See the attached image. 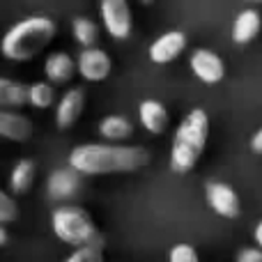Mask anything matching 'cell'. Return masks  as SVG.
Wrapping results in <instances>:
<instances>
[{
	"label": "cell",
	"instance_id": "cell-11",
	"mask_svg": "<svg viewBox=\"0 0 262 262\" xmlns=\"http://www.w3.org/2000/svg\"><path fill=\"white\" fill-rule=\"evenodd\" d=\"M35 134V124L18 108H0V138L9 143H26Z\"/></svg>",
	"mask_w": 262,
	"mask_h": 262
},
{
	"label": "cell",
	"instance_id": "cell-10",
	"mask_svg": "<svg viewBox=\"0 0 262 262\" xmlns=\"http://www.w3.org/2000/svg\"><path fill=\"white\" fill-rule=\"evenodd\" d=\"M81 177H83L81 172L72 166L55 168V170L46 177V195H49L51 200H69L81 189Z\"/></svg>",
	"mask_w": 262,
	"mask_h": 262
},
{
	"label": "cell",
	"instance_id": "cell-8",
	"mask_svg": "<svg viewBox=\"0 0 262 262\" xmlns=\"http://www.w3.org/2000/svg\"><path fill=\"white\" fill-rule=\"evenodd\" d=\"M189 67L193 76L205 85H216L226 76V64H223L221 55L209 49H195L189 58Z\"/></svg>",
	"mask_w": 262,
	"mask_h": 262
},
{
	"label": "cell",
	"instance_id": "cell-7",
	"mask_svg": "<svg viewBox=\"0 0 262 262\" xmlns=\"http://www.w3.org/2000/svg\"><path fill=\"white\" fill-rule=\"evenodd\" d=\"M205 200H207L209 209L221 219H237L242 214L239 195L226 182H207V186H205Z\"/></svg>",
	"mask_w": 262,
	"mask_h": 262
},
{
	"label": "cell",
	"instance_id": "cell-27",
	"mask_svg": "<svg viewBox=\"0 0 262 262\" xmlns=\"http://www.w3.org/2000/svg\"><path fill=\"white\" fill-rule=\"evenodd\" d=\"M7 239H9V235H7V230H5V223H0V246L7 244Z\"/></svg>",
	"mask_w": 262,
	"mask_h": 262
},
{
	"label": "cell",
	"instance_id": "cell-28",
	"mask_svg": "<svg viewBox=\"0 0 262 262\" xmlns=\"http://www.w3.org/2000/svg\"><path fill=\"white\" fill-rule=\"evenodd\" d=\"M246 3H260L262 5V0H246Z\"/></svg>",
	"mask_w": 262,
	"mask_h": 262
},
{
	"label": "cell",
	"instance_id": "cell-22",
	"mask_svg": "<svg viewBox=\"0 0 262 262\" xmlns=\"http://www.w3.org/2000/svg\"><path fill=\"white\" fill-rule=\"evenodd\" d=\"M18 219V207L16 200L0 189V223H14Z\"/></svg>",
	"mask_w": 262,
	"mask_h": 262
},
{
	"label": "cell",
	"instance_id": "cell-13",
	"mask_svg": "<svg viewBox=\"0 0 262 262\" xmlns=\"http://www.w3.org/2000/svg\"><path fill=\"white\" fill-rule=\"evenodd\" d=\"M76 74V60L64 51H53L44 60V76L53 85H67Z\"/></svg>",
	"mask_w": 262,
	"mask_h": 262
},
{
	"label": "cell",
	"instance_id": "cell-17",
	"mask_svg": "<svg viewBox=\"0 0 262 262\" xmlns=\"http://www.w3.org/2000/svg\"><path fill=\"white\" fill-rule=\"evenodd\" d=\"M28 104V85L0 76V108H21Z\"/></svg>",
	"mask_w": 262,
	"mask_h": 262
},
{
	"label": "cell",
	"instance_id": "cell-29",
	"mask_svg": "<svg viewBox=\"0 0 262 262\" xmlns=\"http://www.w3.org/2000/svg\"><path fill=\"white\" fill-rule=\"evenodd\" d=\"M140 3H145V5H147V3H152V0H140Z\"/></svg>",
	"mask_w": 262,
	"mask_h": 262
},
{
	"label": "cell",
	"instance_id": "cell-18",
	"mask_svg": "<svg viewBox=\"0 0 262 262\" xmlns=\"http://www.w3.org/2000/svg\"><path fill=\"white\" fill-rule=\"evenodd\" d=\"M134 134V124L122 115H108L99 122V136L111 143H122Z\"/></svg>",
	"mask_w": 262,
	"mask_h": 262
},
{
	"label": "cell",
	"instance_id": "cell-4",
	"mask_svg": "<svg viewBox=\"0 0 262 262\" xmlns=\"http://www.w3.org/2000/svg\"><path fill=\"white\" fill-rule=\"evenodd\" d=\"M51 230H53V235L60 242H64L69 246H81L101 237L97 232L92 216L83 207H78V205L55 207L53 214H51Z\"/></svg>",
	"mask_w": 262,
	"mask_h": 262
},
{
	"label": "cell",
	"instance_id": "cell-21",
	"mask_svg": "<svg viewBox=\"0 0 262 262\" xmlns=\"http://www.w3.org/2000/svg\"><path fill=\"white\" fill-rule=\"evenodd\" d=\"M64 260L67 262H101L104 260V239L97 237L95 242H88V244L76 246Z\"/></svg>",
	"mask_w": 262,
	"mask_h": 262
},
{
	"label": "cell",
	"instance_id": "cell-2",
	"mask_svg": "<svg viewBox=\"0 0 262 262\" xmlns=\"http://www.w3.org/2000/svg\"><path fill=\"white\" fill-rule=\"evenodd\" d=\"M55 21L49 16H28L14 23L0 39V53L12 62H30L55 39Z\"/></svg>",
	"mask_w": 262,
	"mask_h": 262
},
{
	"label": "cell",
	"instance_id": "cell-5",
	"mask_svg": "<svg viewBox=\"0 0 262 262\" xmlns=\"http://www.w3.org/2000/svg\"><path fill=\"white\" fill-rule=\"evenodd\" d=\"M99 16L104 30L113 39L124 41L134 30V16H131L129 0H99Z\"/></svg>",
	"mask_w": 262,
	"mask_h": 262
},
{
	"label": "cell",
	"instance_id": "cell-6",
	"mask_svg": "<svg viewBox=\"0 0 262 262\" xmlns=\"http://www.w3.org/2000/svg\"><path fill=\"white\" fill-rule=\"evenodd\" d=\"M113 69V60L104 49L97 46H83V51L76 55V74L88 83H101L108 78Z\"/></svg>",
	"mask_w": 262,
	"mask_h": 262
},
{
	"label": "cell",
	"instance_id": "cell-1",
	"mask_svg": "<svg viewBox=\"0 0 262 262\" xmlns=\"http://www.w3.org/2000/svg\"><path fill=\"white\" fill-rule=\"evenodd\" d=\"M67 163L81 175H124L149 163V152L140 145L122 143H83L69 152Z\"/></svg>",
	"mask_w": 262,
	"mask_h": 262
},
{
	"label": "cell",
	"instance_id": "cell-9",
	"mask_svg": "<svg viewBox=\"0 0 262 262\" xmlns=\"http://www.w3.org/2000/svg\"><path fill=\"white\" fill-rule=\"evenodd\" d=\"M186 49V35L182 30H168L149 44L147 55L154 64H168L182 55Z\"/></svg>",
	"mask_w": 262,
	"mask_h": 262
},
{
	"label": "cell",
	"instance_id": "cell-16",
	"mask_svg": "<svg viewBox=\"0 0 262 262\" xmlns=\"http://www.w3.org/2000/svg\"><path fill=\"white\" fill-rule=\"evenodd\" d=\"M37 177V163L32 159H21L14 163L12 172H9V191L16 195H23L32 189Z\"/></svg>",
	"mask_w": 262,
	"mask_h": 262
},
{
	"label": "cell",
	"instance_id": "cell-12",
	"mask_svg": "<svg viewBox=\"0 0 262 262\" xmlns=\"http://www.w3.org/2000/svg\"><path fill=\"white\" fill-rule=\"evenodd\" d=\"M85 108V92L81 88H69L55 106V124L58 129H72L81 120Z\"/></svg>",
	"mask_w": 262,
	"mask_h": 262
},
{
	"label": "cell",
	"instance_id": "cell-23",
	"mask_svg": "<svg viewBox=\"0 0 262 262\" xmlns=\"http://www.w3.org/2000/svg\"><path fill=\"white\" fill-rule=\"evenodd\" d=\"M198 251L193 249L191 244H177L170 249V253H168V260L170 262H198Z\"/></svg>",
	"mask_w": 262,
	"mask_h": 262
},
{
	"label": "cell",
	"instance_id": "cell-26",
	"mask_svg": "<svg viewBox=\"0 0 262 262\" xmlns=\"http://www.w3.org/2000/svg\"><path fill=\"white\" fill-rule=\"evenodd\" d=\"M253 239H255V244L262 249V221H258V226H255V230H253Z\"/></svg>",
	"mask_w": 262,
	"mask_h": 262
},
{
	"label": "cell",
	"instance_id": "cell-14",
	"mask_svg": "<svg viewBox=\"0 0 262 262\" xmlns=\"http://www.w3.org/2000/svg\"><path fill=\"white\" fill-rule=\"evenodd\" d=\"M260 28H262L260 12L253 7H246V9H242L235 16V21H232L230 37L237 46H246L260 35Z\"/></svg>",
	"mask_w": 262,
	"mask_h": 262
},
{
	"label": "cell",
	"instance_id": "cell-25",
	"mask_svg": "<svg viewBox=\"0 0 262 262\" xmlns=\"http://www.w3.org/2000/svg\"><path fill=\"white\" fill-rule=\"evenodd\" d=\"M251 152L253 154H262V127L253 134V138H251Z\"/></svg>",
	"mask_w": 262,
	"mask_h": 262
},
{
	"label": "cell",
	"instance_id": "cell-24",
	"mask_svg": "<svg viewBox=\"0 0 262 262\" xmlns=\"http://www.w3.org/2000/svg\"><path fill=\"white\" fill-rule=\"evenodd\" d=\"M237 262H262V249L258 244L253 249H242L237 253Z\"/></svg>",
	"mask_w": 262,
	"mask_h": 262
},
{
	"label": "cell",
	"instance_id": "cell-3",
	"mask_svg": "<svg viewBox=\"0 0 262 262\" xmlns=\"http://www.w3.org/2000/svg\"><path fill=\"white\" fill-rule=\"evenodd\" d=\"M209 138V115L203 108H191L177 124L170 145V170L186 175L200 161Z\"/></svg>",
	"mask_w": 262,
	"mask_h": 262
},
{
	"label": "cell",
	"instance_id": "cell-19",
	"mask_svg": "<svg viewBox=\"0 0 262 262\" xmlns=\"http://www.w3.org/2000/svg\"><path fill=\"white\" fill-rule=\"evenodd\" d=\"M55 104V85L51 81H37L28 85V106L37 111L51 108Z\"/></svg>",
	"mask_w": 262,
	"mask_h": 262
},
{
	"label": "cell",
	"instance_id": "cell-20",
	"mask_svg": "<svg viewBox=\"0 0 262 262\" xmlns=\"http://www.w3.org/2000/svg\"><path fill=\"white\" fill-rule=\"evenodd\" d=\"M72 37L81 46H97V39H99V28H97V23L92 21V18L76 16V18H72Z\"/></svg>",
	"mask_w": 262,
	"mask_h": 262
},
{
	"label": "cell",
	"instance_id": "cell-15",
	"mask_svg": "<svg viewBox=\"0 0 262 262\" xmlns=\"http://www.w3.org/2000/svg\"><path fill=\"white\" fill-rule=\"evenodd\" d=\"M138 120H140V124H143V129L149 131V134H154V136L163 134L168 127V122H170L168 108L157 99L140 101L138 104Z\"/></svg>",
	"mask_w": 262,
	"mask_h": 262
}]
</instances>
